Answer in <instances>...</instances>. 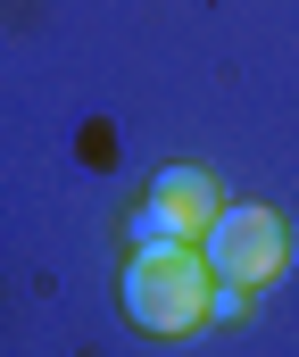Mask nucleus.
<instances>
[{
    "instance_id": "nucleus-3",
    "label": "nucleus",
    "mask_w": 299,
    "mask_h": 357,
    "mask_svg": "<svg viewBox=\"0 0 299 357\" xmlns=\"http://www.w3.org/2000/svg\"><path fill=\"white\" fill-rule=\"evenodd\" d=\"M216 199H224V191H216V175H199V167L150 175L141 208H133V250H150V241H208V225L224 216Z\"/></svg>"
},
{
    "instance_id": "nucleus-1",
    "label": "nucleus",
    "mask_w": 299,
    "mask_h": 357,
    "mask_svg": "<svg viewBox=\"0 0 299 357\" xmlns=\"http://www.w3.org/2000/svg\"><path fill=\"white\" fill-rule=\"evenodd\" d=\"M125 316L150 341H192L199 324L216 316V266L192 241H150L125 258Z\"/></svg>"
},
{
    "instance_id": "nucleus-2",
    "label": "nucleus",
    "mask_w": 299,
    "mask_h": 357,
    "mask_svg": "<svg viewBox=\"0 0 299 357\" xmlns=\"http://www.w3.org/2000/svg\"><path fill=\"white\" fill-rule=\"evenodd\" d=\"M199 250H208L216 282L258 291V282H275V274L291 266V225H283V208H266V199H233V208L208 225Z\"/></svg>"
}]
</instances>
